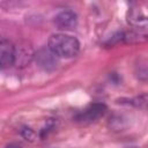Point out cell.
I'll return each mask as SVG.
<instances>
[{
    "instance_id": "2",
    "label": "cell",
    "mask_w": 148,
    "mask_h": 148,
    "mask_svg": "<svg viewBox=\"0 0 148 148\" xmlns=\"http://www.w3.org/2000/svg\"><path fill=\"white\" fill-rule=\"evenodd\" d=\"M106 111V106L103 103H94L87 106L83 111L76 114L75 120L79 123H91L101 118Z\"/></svg>"
},
{
    "instance_id": "7",
    "label": "cell",
    "mask_w": 148,
    "mask_h": 148,
    "mask_svg": "<svg viewBox=\"0 0 148 148\" xmlns=\"http://www.w3.org/2000/svg\"><path fill=\"white\" fill-rule=\"evenodd\" d=\"M5 148H23V146L21 143H17V142H12V143L7 145Z\"/></svg>"
},
{
    "instance_id": "4",
    "label": "cell",
    "mask_w": 148,
    "mask_h": 148,
    "mask_svg": "<svg viewBox=\"0 0 148 148\" xmlns=\"http://www.w3.org/2000/svg\"><path fill=\"white\" fill-rule=\"evenodd\" d=\"M16 49L15 46L6 39L0 40V66L9 67L15 64Z\"/></svg>"
},
{
    "instance_id": "8",
    "label": "cell",
    "mask_w": 148,
    "mask_h": 148,
    "mask_svg": "<svg viewBox=\"0 0 148 148\" xmlns=\"http://www.w3.org/2000/svg\"><path fill=\"white\" fill-rule=\"evenodd\" d=\"M0 40H1V39H0Z\"/></svg>"
},
{
    "instance_id": "5",
    "label": "cell",
    "mask_w": 148,
    "mask_h": 148,
    "mask_svg": "<svg viewBox=\"0 0 148 148\" xmlns=\"http://www.w3.org/2000/svg\"><path fill=\"white\" fill-rule=\"evenodd\" d=\"M54 23L58 29L72 30L77 24V16L72 10H62L54 17Z\"/></svg>"
},
{
    "instance_id": "1",
    "label": "cell",
    "mask_w": 148,
    "mask_h": 148,
    "mask_svg": "<svg viewBox=\"0 0 148 148\" xmlns=\"http://www.w3.org/2000/svg\"><path fill=\"white\" fill-rule=\"evenodd\" d=\"M47 47L57 57L73 58L80 51V43L73 36L66 34H54L49 38Z\"/></svg>"
},
{
    "instance_id": "6",
    "label": "cell",
    "mask_w": 148,
    "mask_h": 148,
    "mask_svg": "<svg viewBox=\"0 0 148 148\" xmlns=\"http://www.w3.org/2000/svg\"><path fill=\"white\" fill-rule=\"evenodd\" d=\"M21 134H22V136L25 138L27 140H32V139L35 138L34 131H32L31 128H29V127H24L23 130H21Z\"/></svg>"
},
{
    "instance_id": "3",
    "label": "cell",
    "mask_w": 148,
    "mask_h": 148,
    "mask_svg": "<svg viewBox=\"0 0 148 148\" xmlns=\"http://www.w3.org/2000/svg\"><path fill=\"white\" fill-rule=\"evenodd\" d=\"M35 58L37 65L45 71H52L58 65V57L53 52H51L49 47H43L38 50L35 54Z\"/></svg>"
}]
</instances>
